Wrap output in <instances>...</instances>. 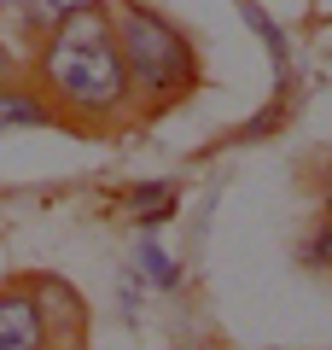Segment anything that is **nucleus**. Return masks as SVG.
Masks as SVG:
<instances>
[{
    "mask_svg": "<svg viewBox=\"0 0 332 350\" xmlns=\"http://www.w3.org/2000/svg\"><path fill=\"white\" fill-rule=\"evenodd\" d=\"M47 350H70V345H47Z\"/></svg>",
    "mask_w": 332,
    "mask_h": 350,
    "instance_id": "4468645a",
    "label": "nucleus"
},
{
    "mask_svg": "<svg viewBox=\"0 0 332 350\" xmlns=\"http://www.w3.org/2000/svg\"><path fill=\"white\" fill-rule=\"evenodd\" d=\"M245 18H251V24H257V36L268 41L274 64H280V76H286V64H292V47H286V36H280V29H274V24H268V12H262L257 0H245Z\"/></svg>",
    "mask_w": 332,
    "mask_h": 350,
    "instance_id": "1a4fd4ad",
    "label": "nucleus"
},
{
    "mask_svg": "<svg viewBox=\"0 0 332 350\" xmlns=\"http://www.w3.org/2000/svg\"><path fill=\"white\" fill-rule=\"evenodd\" d=\"M47 123H59V111L36 82H24V76L0 82V129H47Z\"/></svg>",
    "mask_w": 332,
    "mask_h": 350,
    "instance_id": "39448f33",
    "label": "nucleus"
},
{
    "mask_svg": "<svg viewBox=\"0 0 332 350\" xmlns=\"http://www.w3.org/2000/svg\"><path fill=\"white\" fill-rule=\"evenodd\" d=\"M140 275H146L152 286H163V292H175V286H181V269H175V262L163 257V245H152V239L140 245Z\"/></svg>",
    "mask_w": 332,
    "mask_h": 350,
    "instance_id": "6e6552de",
    "label": "nucleus"
},
{
    "mask_svg": "<svg viewBox=\"0 0 332 350\" xmlns=\"http://www.w3.org/2000/svg\"><path fill=\"white\" fill-rule=\"evenodd\" d=\"M320 204H327V216H332V163L320 170Z\"/></svg>",
    "mask_w": 332,
    "mask_h": 350,
    "instance_id": "f8f14e48",
    "label": "nucleus"
},
{
    "mask_svg": "<svg viewBox=\"0 0 332 350\" xmlns=\"http://www.w3.org/2000/svg\"><path fill=\"white\" fill-rule=\"evenodd\" d=\"M87 6H105V0H29L18 18H24L29 36H41L47 24H59V18H70V12H87Z\"/></svg>",
    "mask_w": 332,
    "mask_h": 350,
    "instance_id": "423d86ee",
    "label": "nucleus"
},
{
    "mask_svg": "<svg viewBox=\"0 0 332 350\" xmlns=\"http://www.w3.org/2000/svg\"><path fill=\"white\" fill-rule=\"evenodd\" d=\"M128 216H140V222H163V216H175V187H169V181L135 187V193H128Z\"/></svg>",
    "mask_w": 332,
    "mask_h": 350,
    "instance_id": "0eeeda50",
    "label": "nucleus"
},
{
    "mask_svg": "<svg viewBox=\"0 0 332 350\" xmlns=\"http://www.w3.org/2000/svg\"><path fill=\"white\" fill-rule=\"evenodd\" d=\"M18 76V59H12V47H6V36H0V82H12Z\"/></svg>",
    "mask_w": 332,
    "mask_h": 350,
    "instance_id": "9b49d317",
    "label": "nucleus"
},
{
    "mask_svg": "<svg viewBox=\"0 0 332 350\" xmlns=\"http://www.w3.org/2000/svg\"><path fill=\"white\" fill-rule=\"evenodd\" d=\"M29 292H36V310H41V321H47V338L53 345H76L87 310H82V298L70 292V280L41 275V280H29Z\"/></svg>",
    "mask_w": 332,
    "mask_h": 350,
    "instance_id": "20e7f679",
    "label": "nucleus"
},
{
    "mask_svg": "<svg viewBox=\"0 0 332 350\" xmlns=\"http://www.w3.org/2000/svg\"><path fill=\"white\" fill-rule=\"evenodd\" d=\"M24 6H29V0H0V18H18Z\"/></svg>",
    "mask_w": 332,
    "mask_h": 350,
    "instance_id": "ddd939ff",
    "label": "nucleus"
},
{
    "mask_svg": "<svg viewBox=\"0 0 332 350\" xmlns=\"http://www.w3.org/2000/svg\"><path fill=\"white\" fill-rule=\"evenodd\" d=\"M29 82L47 94V105L59 111V123H111L123 117L128 70L117 53V29H111L105 6L70 12L59 24H47L29 53Z\"/></svg>",
    "mask_w": 332,
    "mask_h": 350,
    "instance_id": "f257e3e1",
    "label": "nucleus"
},
{
    "mask_svg": "<svg viewBox=\"0 0 332 350\" xmlns=\"http://www.w3.org/2000/svg\"><path fill=\"white\" fill-rule=\"evenodd\" d=\"M47 321L36 310V292L24 286H0V350H47Z\"/></svg>",
    "mask_w": 332,
    "mask_h": 350,
    "instance_id": "7ed1b4c3",
    "label": "nucleus"
},
{
    "mask_svg": "<svg viewBox=\"0 0 332 350\" xmlns=\"http://www.w3.org/2000/svg\"><path fill=\"white\" fill-rule=\"evenodd\" d=\"M303 262H315V269H332V216L309 234V245H303Z\"/></svg>",
    "mask_w": 332,
    "mask_h": 350,
    "instance_id": "9d476101",
    "label": "nucleus"
},
{
    "mask_svg": "<svg viewBox=\"0 0 332 350\" xmlns=\"http://www.w3.org/2000/svg\"><path fill=\"white\" fill-rule=\"evenodd\" d=\"M111 29H117V53L128 70V94L146 105H175L181 94L198 88V53L163 12L140 6V0H105Z\"/></svg>",
    "mask_w": 332,
    "mask_h": 350,
    "instance_id": "f03ea898",
    "label": "nucleus"
}]
</instances>
